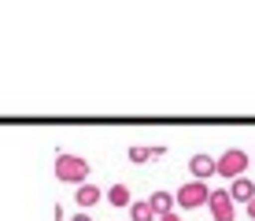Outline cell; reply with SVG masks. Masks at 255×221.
Listing matches in <instances>:
<instances>
[{
	"instance_id": "cell-1",
	"label": "cell",
	"mask_w": 255,
	"mask_h": 221,
	"mask_svg": "<svg viewBox=\"0 0 255 221\" xmlns=\"http://www.w3.org/2000/svg\"><path fill=\"white\" fill-rule=\"evenodd\" d=\"M89 170H93V162H85L82 155H67V151L56 155V181H63V184H74V188L85 184Z\"/></svg>"
},
{
	"instance_id": "cell-13",
	"label": "cell",
	"mask_w": 255,
	"mask_h": 221,
	"mask_svg": "<svg viewBox=\"0 0 255 221\" xmlns=\"http://www.w3.org/2000/svg\"><path fill=\"white\" fill-rule=\"evenodd\" d=\"M244 210H248V218L255 221V199H252V203H248V207H244Z\"/></svg>"
},
{
	"instance_id": "cell-7",
	"label": "cell",
	"mask_w": 255,
	"mask_h": 221,
	"mask_svg": "<svg viewBox=\"0 0 255 221\" xmlns=\"http://www.w3.org/2000/svg\"><path fill=\"white\" fill-rule=\"evenodd\" d=\"M74 199H78V207H82V210H89V207H96V203L104 199V192L96 188V184H89V181H85V184H78Z\"/></svg>"
},
{
	"instance_id": "cell-3",
	"label": "cell",
	"mask_w": 255,
	"mask_h": 221,
	"mask_svg": "<svg viewBox=\"0 0 255 221\" xmlns=\"http://www.w3.org/2000/svg\"><path fill=\"white\" fill-rule=\"evenodd\" d=\"M207 210H211V221H237V203L230 199V188H211Z\"/></svg>"
},
{
	"instance_id": "cell-10",
	"label": "cell",
	"mask_w": 255,
	"mask_h": 221,
	"mask_svg": "<svg viewBox=\"0 0 255 221\" xmlns=\"http://www.w3.org/2000/svg\"><path fill=\"white\" fill-rule=\"evenodd\" d=\"M129 221H159L152 210V203L148 199H133V207H129Z\"/></svg>"
},
{
	"instance_id": "cell-14",
	"label": "cell",
	"mask_w": 255,
	"mask_h": 221,
	"mask_svg": "<svg viewBox=\"0 0 255 221\" xmlns=\"http://www.w3.org/2000/svg\"><path fill=\"white\" fill-rule=\"evenodd\" d=\"M159 221H181V218H178V214H163Z\"/></svg>"
},
{
	"instance_id": "cell-4",
	"label": "cell",
	"mask_w": 255,
	"mask_h": 221,
	"mask_svg": "<svg viewBox=\"0 0 255 221\" xmlns=\"http://www.w3.org/2000/svg\"><path fill=\"white\" fill-rule=\"evenodd\" d=\"M244 170H248V151H241V147H230V151L218 158V173H222L226 181L244 177Z\"/></svg>"
},
{
	"instance_id": "cell-8",
	"label": "cell",
	"mask_w": 255,
	"mask_h": 221,
	"mask_svg": "<svg viewBox=\"0 0 255 221\" xmlns=\"http://www.w3.org/2000/svg\"><path fill=\"white\" fill-rule=\"evenodd\" d=\"M104 199H108L111 203V207H133V196H129V188H126V184H111V188L108 192H104Z\"/></svg>"
},
{
	"instance_id": "cell-6",
	"label": "cell",
	"mask_w": 255,
	"mask_h": 221,
	"mask_svg": "<svg viewBox=\"0 0 255 221\" xmlns=\"http://www.w3.org/2000/svg\"><path fill=\"white\" fill-rule=\"evenodd\" d=\"M230 199H233V203H244V207H248V203L255 199V184L248 181V177H237V181L230 184Z\"/></svg>"
},
{
	"instance_id": "cell-11",
	"label": "cell",
	"mask_w": 255,
	"mask_h": 221,
	"mask_svg": "<svg viewBox=\"0 0 255 221\" xmlns=\"http://www.w3.org/2000/svg\"><path fill=\"white\" fill-rule=\"evenodd\" d=\"M166 147H129V162H148V158H163Z\"/></svg>"
},
{
	"instance_id": "cell-12",
	"label": "cell",
	"mask_w": 255,
	"mask_h": 221,
	"mask_svg": "<svg viewBox=\"0 0 255 221\" xmlns=\"http://www.w3.org/2000/svg\"><path fill=\"white\" fill-rule=\"evenodd\" d=\"M70 221H93V218H89V214H85V210H82V214H74Z\"/></svg>"
},
{
	"instance_id": "cell-9",
	"label": "cell",
	"mask_w": 255,
	"mask_h": 221,
	"mask_svg": "<svg viewBox=\"0 0 255 221\" xmlns=\"http://www.w3.org/2000/svg\"><path fill=\"white\" fill-rule=\"evenodd\" d=\"M148 203H152L155 218H163V214H174V203H178V199H174V192H152Z\"/></svg>"
},
{
	"instance_id": "cell-2",
	"label": "cell",
	"mask_w": 255,
	"mask_h": 221,
	"mask_svg": "<svg viewBox=\"0 0 255 221\" xmlns=\"http://www.w3.org/2000/svg\"><path fill=\"white\" fill-rule=\"evenodd\" d=\"M174 199H178L181 210H196L211 199V188H207V181H189V184H181V188L174 192Z\"/></svg>"
},
{
	"instance_id": "cell-5",
	"label": "cell",
	"mask_w": 255,
	"mask_h": 221,
	"mask_svg": "<svg viewBox=\"0 0 255 221\" xmlns=\"http://www.w3.org/2000/svg\"><path fill=\"white\" fill-rule=\"evenodd\" d=\"M189 170H192V181H207L211 173H218V158H211L207 151H200V155L189 158Z\"/></svg>"
}]
</instances>
